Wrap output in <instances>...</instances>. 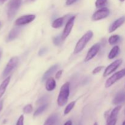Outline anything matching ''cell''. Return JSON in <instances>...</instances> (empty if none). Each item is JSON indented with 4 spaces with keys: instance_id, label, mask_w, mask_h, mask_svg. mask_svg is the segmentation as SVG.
<instances>
[{
    "instance_id": "cell-1",
    "label": "cell",
    "mask_w": 125,
    "mask_h": 125,
    "mask_svg": "<svg viewBox=\"0 0 125 125\" xmlns=\"http://www.w3.org/2000/svg\"><path fill=\"white\" fill-rule=\"evenodd\" d=\"M70 95V83L68 82L65 83L61 88L57 100V104L59 106H65L68 101Z\"/></svg>"
},
{
    "instance_id": "cell-2",
    "label": "cell",
    "mask_w": 125,
    "mask_h": 125,
    "mask_svg": "<svg viewBox=\"0 0 125 125\" xmlns=\"http://www.w3.org/2000/svg\"><path fill=\"white\" fill-rule=\"evenodd\" d=\"M93 36H94V33L92 31H89L87 32L77 42L75 48H74V54H78L83 51V49L85 48L87 43L91 40Z\"/></svg>"
},
{
    "instance_id": "cell-3",
    "label": "cell",
    "mask_w": 125,
    "mask_h": 125,
    "mask_svg": "<svg viewBox=\"0 0 125 125\" xmlns=\"http://www.w3.org/2000/svg\"><path fill=\"white\" fill-rule=\"evenodd\" d=\"M22 0H10L7 6V15L9 20L13 19L21 4Z\"/></svg>"
},
{
    "instance_id": "cell-4",
    "label": "cell",
    "mask_w": 125,
    "mask_h": 125,
    "mask_svg": "<svg viewBox=\"0 0 125 125\" xmlns=\"http://www.w3.org/2000/svg\"><path fill=\"white\" fill-rule=\"evenodd\" d=\"M124 76H125V68L122 69V70L119 71V72H116L112 76L107 79L106 83H105V87H110L111 85L114 84L116 82L123 78Z\"/></svg>"
},
{
    "instance_id": "cell-5",
    "label": "cell",
    "mask_w": 125,
    "mask_h": 125,
    "mask_svg": "<svg viewBox=\"0 0 125 125\" xmlns=\"http://www.w3.org/2000/svg\"><path fill=\"white\" fill-rule=\"evenodd\" d=\"M19 62V59L18 57H13L9 60L7 65L5 67L2 73V76L6 77L17 67Z\"/></svg>"
},
{
    "instance_id": "cell-6",
    "label": "cell",
    "mask_w": 125,
    "mask_h": 125,
    "mask_svg": "<svg viewBox=\"0 0 125 125\" xmlns=\"http://www.w3.org/2000/svg\"><path fill=\"white\" fill-rule=\"evenodd\" d=\"M122 62H123L122 59H117L116 61H115L114 62L111 63L109 65L107 66L103 73V77L108 76L109 75L112 74L113 72H114L121 65V64L122 63Z\"/></svg>"
},
{
    "instance_id": "cell-7",
    "label": "cell",
    "mask_w": 125,
    "mask_h": 125,
    "mask_svg": "<svg viewBox=\"0 0 125 125\" xmlns=\"http://www.w3.org/2000/svg\"><path fill=\"white\" fill-rule=\"evenodd\" d=\"M110 14V10L106 7H103L94 13L92 17V19L94 21H98L100 20L106 18Z\"/></svg>"
},
{
    "instance_id": "cell-8",
    "label": "cell",
    "mask_w": 125,
    "mask_h": 125,
    "mask_svg": "<svg viewBox=\"0 0 125 125\" xmlns=\"http://www.w3.org/2000/svg\"><path fill=\"white\" fill-rule=\"evenodd\" d=\"M75 18V16H72V17L67 21L64 29H63V32H62V34L61 35H62V39H63V40H64L65 39L70 35V34L71 31H72V28H73V26H74Z\"/></svg>"
},
{
    "instance_id": "cell-9",
    "label": "cell",
    "mask_w": 125,
    "mask_h": 125,
    "mask_svg": "<svg viewBox=\"0 0 125 125\" xmlns=\"http://www.w3.org/2000/svg\"><path fill=\"white\" fill-rule=\"evenodd\" d=\"M35 18V15H26L17 18L15 21V25L20 26L25 25V24L30 23Z\"/></svg>"
},
{
    "instance_id": "cell-10",
    "label": "cell",
    "mask_w": 125,
    "mask_h": 125,
    "mask_svg": "<svg viewBox=\"0 0 125 125\" xmlns=\"http://www.w3.org/2000/svg\"><path fill=\"white\" fill-rule=\"evenodd\" d=\"M100 48H101V45L100 43H96L95 45H93L91 48H90V50L88 51L87 54L86 56L85 57V59L84 61L85 62H88V61H90V60L92 59L96 54H97L98 52H99L100 50Z\"/></svg>"
},
{
    "instance_id": "cell-11",
    "label": "cell",
    "mask_w": 125,
    "mask_h": 125,
    "mask_svg": "<svg viewBox=\"0 0 125 125\" xmlns=\"http://www.w3.org/2000/svg\"><path fill=\"white\" fill-rule=\"evenodd\" d=\"M125 22V16H123V17H120V18H118L115 21L113 22L112 24L110 25L109 28V32L112 33L114 32L115 31L117 30L118 28L123 25V23Z\"/></svg>"
},
{
    "instance_id": "cell-12",
    "label": "cell",
    "mask_w": 125,
    "mask_h": 125,
    "mask_svg": "<svg viewBox=\"0 0 125 125\" xmlns=\"http://www.w3.org/2000/svg\"><path fill=\"white\" fill-rule=\"evenodd\" d=\"M71 15H65L64 17H60V18H57V19L55 20L52 23V27L55 29H57V28H59L61 27H62V26L64 24L65 21L66 19L67 18H69L71 17Z\"/></svg>"
},
{
    "instance_id": "cell-13",
    "label": "cell",
    "mask_w": 125,
    "mask_h": 125,
    "mask_svg": "<svg viewBox=\"0 0 125 125\" xmlns=\"http://www.w3.org/2000/svg\"><path fill=\"white\" fill-rule=\"evenodd\" d=\"M125 102V92L121 91L119 92L116 95L115 98L112 101V103L115 105H118L121 103Z\"/></svg>"
},
{
    "instance_id": "cell-14",
    "label": "cell",
    "mask_w": 125,
    "mask_h": 125,
    "mask_svg": "<svg viewBox=\"0 0 125 125\" xmlns=\"http://www.w3.org/2000/svg\"><path fill=\"white\" fill-rule=\"evenodd\" d=\"M57 68H58V65H57V64L51 66V67H50L45 73H44L43 76L42 77V82L45 81L47 80L49 78H50V76L56 72V70L57 69Z\"/></svg>"
},
{
    "instance_id": "cell-15",
    "label": "cell",
    "mask_w": 125,
    "mask_h": 125,
    "mask_svg": "<svg viewBox=\"0 0 125 125\" xmlns=\"http://www.w3.org/2000/svg\"><path fill=\"white\" fill-rule=\"evenodd\" d=\"M56 87V81L54 80L53 78H49L46 80V84H45V88L46 90L48 92L52 91L54 90V89Z\"/></svg>"
},
{
    "instance_id": "cell-16",
    "label": "cell",
    "mask_w": 125,
    "mask_h": 125,
    "mask_svg": "<svg viewBox=\"0 0 125 125\" xmlns=\"http://www.w3.org/2000/svg\"><path fill=\"white\" fill-rule=\"evenodd\" d=\"M122 109V106H118L117 107H115L113 110L112 111V112L109 114V115L107 117V118L106 119V122H108V121L116 119L117 118V116H118V113H119L120 111Z\"/></svg>"
},
{
    "instance_id": "cell-17",
    "label": "cell",
    "mask_w": 125,
    "mask_h": 125,
    "mask_svg": "<svg viewBox=\"0 0 125 125\" xmlns=\"http://www.w3.org/2000/svg\"><path fill=\"white\" fill-rule=\"evenodd\" d=\"M20 32V29L19 28H13V29L10 31L8 37H7V41H12V40L16 39V38L18 37V35H19Z\"/></svg>"
},
{
    "instance_id": "cell-18",
    "label": "cell",
    "mask_w": 125,
    "mask_h": 125,
    "mask_svg": "<svg viewBox=\"0 0 125 125\" xmlns=\"http://www.w3.org/2000/svg\"><path fill=\"white\" fill-rule=\"evenodd\" d=\"M10 77H7L3 81V82L0 85V98L6 92V89H7V86H8L9 84L10 83Z\"/></svg>"
},
{
    "instance_id": "cell-19",
    "label": "cell",
    "mask_w": 125,
    "mask_h": 125,
    "mask_svg": "<svg viewBox=\"0 0 125 125\" xmlns=\"http://www.w3.org/2000/svg\"><path fill=\"white\" fill-rule=\"evenodd\" d=\"M120 48L118 46H115L114 47L112 48V50L110 51L108 55L109 59H114L116 56L118 55L120 52Z\"/></svg>"
},
{
    "instance_id": "cell-20",
    "label": "cell",
    "mask_w": 125,
    "mask_h": 125,
    "mask_svg": "<svg viewBox=\"0 0 125 125\" xmlns=\"http://www.w3.org/2000/svg\"><path fill=\"white\" fill-rule=\"evenodd\" d=\"M57 118H58V115L56 114L51 115L46 119L43 125H54L57 121Z\"/></svg>"
},
{
    "instance_id": "cell-21",
    "label": "cell",
    "mask_w": 125,
    "mask_h": 125,
    "mask_svg": "<svg viewBox=\"0 0 125 125\" xmlns=\"http://www.w3.org/2000/svg\"><path fill=\"white\" fill-rule=\"evenodd\" d=\"M47 107H48L47 104H43L42 105L39 106V107L37 109L36 111H35V112H34V117H37V116L41 114L43 112H44V111H45V109L47 108Z\"/></svg>"
},
{
    "instance_id": "cell-22",
    "label": "cell",
    "mask_w": 125,
    "mask_h": 125,
    "mask_svg": "<svg viewBox=\"0 0 125 125\" xmlns=\"http://www.w3.org/2000/svg\"><path fill=\"white\" fill-rule=\"evenodd\" d=\"M120 40V37L118 35H113L109 38V43L110 45H113L117 43Z\"/></svg>"
},
{
    "instance_id": "cell-23",
    "label": "cell",
    "mask_w": 125,
    "mask_h": 125,
    "mask_svg": "<svg viewBox=\"0 0 125 125\" xmlns=\"http://www.w3.org/2000/svg\"><path fill=\"white\" fill-rule=\"evenodd\" d=\"M76 104V101H72L70 103L68 104L67 106H66L65 109L64 110V115H67L71 112L72 109H73V107H74Z\"/></svg>"
},
{
    "instance_id": "cell-24",
    "label": "cell",
    "mask_w": 125,
    "mask_h": 125,
    "mask_svg": "<svg viewBox=\"0 0 125 125\" xmlns=\"http://www.w3.org/2000/svg\"><path fill=\"white\" fill-rule=\"evenodd\" d=\"M107 0H96L95 2V6L97 8H103L107 4Z\"/></svg>"
},
{
    "instance_id": "cell-25",
    "label": "cell",
    "mask_w": 125,
    "mask_h": 125,
    "mask_svg": "<svg viewBox=\"0 0 125 125\" xmlns=\"http://www.w3.org/2000/svg\"><path fill=\"white\" fill-rule=\"evenodd\" d=\"M53 40V43L56 46H59L61 43H62V42L63 41V39L62 38V35H59V36L54 37L52 39Z\"/></svg>"
},
{
    "instance_id": "cell-26",
    "label": "cell",
    "mask_w": 125,
    "mask_h": 125,
    "mask_svg": "<svg viewBox=\"0 0 125 125\" xmlns=\"http://www.w3.org/2000/svg\"><path fill=\"white\" fill-rule=\"evenodd\" d=\"M32 110H33V107L32 106L31 104H28L25 106V107L23 108V112L24 114H30L32 112Z\"/></svg>"
},
{
    "instance_id": "cell-27",
    "label": "cell",
    "mask_w": 125,
    "mask_h": 125,
    "mask_svg": "<svg viewBox=\"0 0 125 125\" xmlns=\"http://www.w3.org/2000/svg\"><path fill=\"white\" fill-rule=\"evenodd\" d=\"M16 125H24V116L23 115L19 117V118L17 120Z\"/></svg>"
},
{
    "instance_id": "cell-28",
    "label": "cell",
    "mask_w": 125,
    "mask_h": 125,
    "mask_svg": "<svg viewBox=\"0 0 125 125\" xmlns=\"http://www.w3.org/2000/svg\"><path fill=\"white\" fill-rule=\"evenodd\" d=\"M103 68H104L103 66H99V67H96V68H95V69L93 70L92 74H96V73H98L99 72H100L101 70H102Z\"/></svg>"
},
{
    "instance_id": "cell-29",
    "label": "cell",
    "mask_w": 125,
    "mask_h": 125,
    "mask_svg": "<svg viewBox=\"0 0 125 125\" xmlns=\"http://www.w3.org/2000/svg\"><path fill=\"white\" fill-rule=\"evenodd\" d=\"M48 98L46 96H42V98H40L37 101V104H43L44 103L46 102V100H47Z\"/></svg>"
},
{
    "instance_id": "cell-30",
    "label": "cell",
    "mask_w": 125,
    "mask_h": 125,
    "mask_svg": "<svg viewBox=\"0 0 125 125\" xmlns=\"http://www.w3.org/2000/svg\"><path fill=\"white\" fill-rule=\"evenodd\" d=\"M47 51H48V49L46 48H42L40 49V51H39V56H43V55L45 54L47 52Z\"/></svg>"
},
{
    "instance_id": "cell-31",
    "label": "cell",
    "mask_w": 125,
    "mask_h": 125,
    "mask_svg": "<svg viewBox=\"0 0 125 125\" xmlns=\"http://www.w3.org/2000/svg\"><path fill=\"white\" fill-rule=\"evenodd\" d=\"M116 123H117V118L107 122V124H106V125H115Z\"/></svg>"
},
{
    "instance_id": "cell-32",
    "label": "cell",
    "mask_w": 125,
    "mask_h": 125,
    "mask_svg": "<svg viewBox=\"0 0 125 125\" xmlns=\"http://www.w3.org/2000/svg\"><path fill=\"white\" fill-rule=\"evenodd\" d=\"M78 0H67L66 1V5L67 6H70V5L73 4L74 2H76Z\"/></svg>"
},
{
    "instance_id": "cell-33",
    "label": "cell",
    "mask_w": 125,
    "mask_h": 125,
    "mask_svg": "<svg viewBox=\"0 0 125 125\" xmlns=\"http://www.w3.org/2000/svg\"><path fill=\"white\" fill-rule=\"evenodd\" d=\"M62 73H63V70H61L58 71V72H57V73L56 74V79H59V78L61 77V76H62Z\"/></svg>"
},
{
    "instance_id": "cell-34",
    "label": "cell",
    "mask_w": 125,
    "mask_h": 125,
    "mask_svg": "<svg viewBox=\"0 0 125 125\" xmlns=\"http://www.w3.org/2000/svg\"><path fill=\"white\" fill-rule=\"evenodd\" d=\"M72 122L71 120H68L67 121V122H66L65 123L64 125H72Z\"/></svg>"
},
{
    "instance_id": "cell-35",
    "label": "cell",
    "mask_w": 125,
    "mask_h": 125,
    "mask_svg": "<svg viewBox=\"0 0 125 125\" xmlns=\"http://www.w3.org/2000/svg\"><path fill=\"white\" fill-rule=\"evenodd\" d=\"M2 107H3V101H0V112L2 109Z\"/></svg>"
},
{
    "instance_id": "cell-36",
    "label": "cell",
    "mask_w": 125,
    "mask_h": 125,
    "mask_svg": "<svg viewBox=\"0 0 125 125\" xmlns=\"http://www.w3.org/2000/svg\"><path fill=\"white\" fill-rule=\"evenodd\" d=\"M6 1H7V0H0V5H1V4H2L4 3Z\"/></svg>"
},
{
    "instance_id": "cell-37",
    "label": "cell",
    "mask_w": 125,
    "mask_h": 125,
    "mask_svg": "<svg viewBox=\"0 0 125 125\" xmlns=\"http://www.w3.org/2000/svg\"><path fill=\"white\" fill-rule=\"evenodd\" d=\"M35 1V0H26V2H32V1Z\"/></svg>"
},
{
    "instance_id": "cell-38",
    "label": "cell",
    "mask_w": 125,
    "mask_h": 125,
    "mask_svg": "<svg viewBox=\"0 0 125 125\" xmlns=\"http://www.w3.org/2000/svg\"><path fill=\"white\" fill-rule=\"evenodd\" d=\"M1 56H2V50L0 48V59H1Z\"/></svg>"
},
{
    "instance_id": "cell-39",
    "label": "cell",
    "mask_w": 125,
    "mask_h": 125,
    "mask_svg": "<svg viewBox=\"0 0 125 125\" xmlns=\"http://www.w3.org/2000/svg\"><path fill=\"white\" fill-rule=\"evenodd\" d=\"M122 125H125V120L123 122V124H122Z\"/></svg>"
},
{
    "instance_id": "cell-40",
    "label": "cell",
    "mask_w": 125,
    "mask_h": 125,
    "mask_svg": "<svg viewBox=\"0 0 125 125\" xmlns=\"http://www.w3.org/2000/svg\"><path fill=\"white\" fill-rule=\"evenodd\" d=\"M94 125H98L97 123H94Z\"/></svg>"
},
{
    "instance_id": "cell-41",
    "label": "cell",
    "mask_w": 125,
    "mask_h": 125,
    "mask_svg": "<svg viewBox=\"0 0 125 125\" xmlns=\"http://www.w3.org/2000/svg\"><path fill=\"white\" fill-rule=\"evenodd\" d=\"M120 1L121 2H123V1H125V0H120Z\"/></svg>"
},
{
    "instance_id": "cell-42",
    "label": "cell",
    "mask_w": 125,
    "mask_h": 125,
    "mask_svg": "<svg viewBox=\"0 0 125 125\" xmlns=\"http://www.w3.org/2000/svg\"><path fill=\"white\" fill-rule=\"evenodd\" d=\"M0 26H1V22H0Z\"/></svg>"
},
{
    "instance_id": "cell-43",
    "label": "cell",
    "mask_w": 125,
    "mask_h": 125,
    "mask_svg": "<svg viewBox=\"0 0 125 125\" xmlns=\"http://www.w3.org/2000/svg\"></svg>"
}]
</instances>
